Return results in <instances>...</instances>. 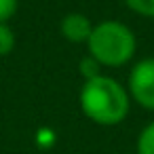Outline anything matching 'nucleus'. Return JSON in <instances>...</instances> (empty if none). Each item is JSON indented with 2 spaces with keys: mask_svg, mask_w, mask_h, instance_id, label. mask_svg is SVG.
<instances>
[{
  "mask_svg": "<svg viewBox=\"0 0 154 154\" xmlns=\"http://www.w3.org/2000/svg\"><path fill=\"white\" fill-rule=\"evenodd\" d=\"M78 103L82 114L99 127L120 125L131 110L129 91L116 78L106 74H99L97 78L82 82L78 93Z\"/></svg>",
  "mask_w": 154,
  "mask_h": 154,
  "instance_id": "f257e3e1",
  "label": "nucleus"
},
{
  "mask_svg": "<svg viewBox=\"0 0 154 154\" xmlns=\"http://www.w3.org/2000/svg\"><path fill=\"white\" fill-rule=\"evenodd\" d=\"M87 49L101 68H120L135 57L137 38L127 23L118 19H106L93 26Z\"/></svg>",
  "mask_w": 154,
  "mask_h": 154,
  "instance_id": "f03ea898",
  "label": "nucleus"
},
{
  "mask_svg": "<svg viewBox=\"0 0 154 154\" xmlns=\"http://www.w3.org/2000/svg\"><path fill=\"white\" fill-rule=\"evenodd\" d=\"M127 91L131 101L143 110L154 112V57H146L133 63L127 78Z\"/></svg>",
  "mask_w": 154,
  "mask_h": 154,
  "instance_id": "7ed1b4c3",
  "label": "nucleus"
},
{
  "mask_svg": "<svg viewBox=\"0 0 154 154\" xmlns=\"http://www.w3.org/2000/svg\"><path fill=\"white\" fill-rule=\"evenodd\" d=\"M93 26L95 23H91V19L82 13H68L59 21V32L68 42H74V45L85 42L87 45V40L93 32Z\"/></svg>",
  "mask_w": 154,
  "mask_h": 154,
  "instance_id": "20e7f679",
  "label": "nucleus"
},
{
  "mask_svg": "<svg viewBox=\"0 0 154 154\" xmlns=\"http://www.w3.org/2000/svg\"><path fill=\"white\" fill-rule=\"evenodd\" d=\"M137 154H154V120L148 122L137 137Z\"/></svg>",
  "mask_w": 154,
  "mask_h": 154,
  "instance_id": "39448f33",
  "label": "nucleus"
},
{
  "mask_svg": "<svg viewBox=\"0 0 154 154\" xmlns=\"http://www.w3.org/2000/svg\"><path fill=\"white\" fill-rule=\"evenodd\" d=\"M15 42H17V38H15L13 28L9 23H0V57L11 55L15 49Z\"/></svg>",
  "mask_w": 154,
  "mask_h": 154,
  "instance_id": "423d86ee",
  "label": "nucleus"
},
{
  "mask_svg": "<svg viewBox=\"0 0 154 154\" xmlns=\"http://www.w3.org/2000/svg\"><path fill=\"white\" fill-rule=\"evenodd\" d=\"M78 72H80L82 80H91V78H97V76L101 74V66H99L91 55H87V57H82V59L78 61Z\"/></svg>",
  "mask_w": 154,
  "mask_h": 154,
  "instance_id": "0eeeda50",
  "label": "nucleus"
},
{
  "mask_svg": "<svg viewBox=\"0 0 154 154\" xmlns=\"http://www.w3.org/2000/svg\"><path fill=\"white\" fill-rule=\"evenodd\" d=\"M125 5L139 17L154 19V0H125Z\"/></svg>",
  "mask_w": 154,
  "mask_h": 154,
  "instance_id": "6e6552de",
  "label": "nucleus"
},
{
  "mask_svg": "<svg viewBox=\"0 0 154 154\" xmlns=\"http://www.w3.org/2000/svg\"><path fill=\"white\" fill-rule=\"evenodd\" d=\"M19 9V0H0V23H9Z\"/></svg>",
  "mask_w": 154,
  "mask_h": 154,
  "instance_id": "1a4fd4ad",
  "label": "nucleus"
}]
</instances>
